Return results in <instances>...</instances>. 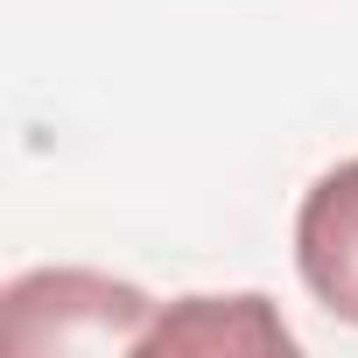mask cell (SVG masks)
Segmentation results:
<instances>
[{
  "label": "cell",
  "mask_w": 358,
  "mask_h": 358,
  "mask_svg": "<svg viewBox=\"0 0 358 358\" xmlns=\"http://www.w3.org/2000/svg\"><path fill=\"white\" fill-rule=\"evenodd\" d=\"M155 302L134 281L92 274V267H36L0 295V344L15 358L43 351H141L155 330Z\"/></svg>",
  "instance_id": "1"
},
{
  "label": "cell",
  "mask_w": 358,
  "mask_h": 358,
  "mask_svg": "<svg viewBox=\"0 0 358 358\" xmlns=\"http://www.w3.org/2000/svg\"><path fill=\"white\" fill-rule=\"evenodd\" d=\"M295 267L309 295L358 323V162H337L295 211Z\"/></svg>",
  "instance_id": "2"
},
{
  "label": "cell",
  "mask_w": 358,
  "mask_h": 358,
  "mask_svg": "<svg viewBox=\"0 0 358 358\" xmlns=\"http://www.w3.org/2000/svg\"><path fill=\"white\" fill-rule=\"evenodd\" d=\"M141 351H295V330L267 309V295H190L155 316V330L141 337Z\"/></svg>",
  "instance_id": "3"
}]
</instances>
